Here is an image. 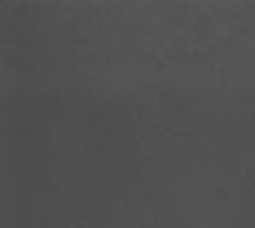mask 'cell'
Instances as JSON below:
<instances>
[]
</instances>
